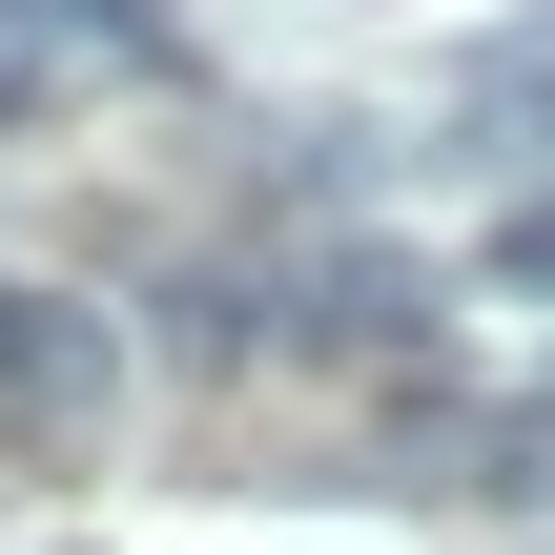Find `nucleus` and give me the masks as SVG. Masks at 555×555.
<instances>
[{"label": "nucleus", "instance_id": "3", "mask_svg": "<svg viewBox=\"0 0 555 555\" xmlns=\"http://www.w3.org/2000/svg\"><path fill=\"white\" fill-rule=\"evenodd\" d=\"M62 62H82V41H62L41 0H0V124H41V103H62Z\"/></svg>", "mask_w": 555, "mask_h": 555}, {"label": "nucleus", "instance_id": "4", "mask_svg": "<svg viewBox=\"0 0 555 555\" xmlns=\"http://www.w3.org/2000/svg\"><path fill=\"white\" fill-rule=\"evenodd\" d=\"M494 288H535V309H555V206H515V227H494Z\"/></svg>", "mask_w": 555, "mask_h": 555}, {"label": "nucleus", "instance_id": "2", "mask_svg": "<svg viewBox=\"0 0 555 555\" xmlns=\"http://www.w3.org/2000/svg\"><path fill=\"white\" fill-rule=\"evenodd\" d=\"M103 391H124V330H103V309H41V350H21V391H0V412H41V433H62V412H103Z\"/></svg>", "mask_w": 555, "mask_h": 555}, {"label": "nucleus", "instance_id": "1", "mask_svg": "<svg viewBox=\"0 0 555 555\" xmlns=\"http://www.w3.org/2000/svg\"><path fill=\"white\" fill-rule=\"evenodd\" d=\"M288 330H309V350H412V330H433V268H412V247H330Z\"/></svg>", "mask_w": 555, "mask_h": 555}, {"label": "nucleus", "instance_id": "5", "mask_svg": "<svg viewBox=\"0 0 555 555\" xmlns=\"http://www.w3.org/2000/svg\"><path fill=\"white\" fill-rule=\"evenodd\" d=\"M21 350H41V288H21V268H0V391H21Z\"/></svg>", "mask_w": 555, "mask_h": 555}]
</instances>
